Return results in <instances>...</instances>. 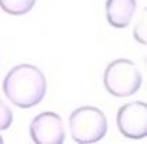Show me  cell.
<instances>
[{"mask_svg": "<svg viewBox=\"0 0 147 144\" xmlns=\"http://www.w3.org/2000/svg\"><path fill=\"white\" fill-rule=\"evenodd\" d=\"M47 80L43 72L31 64L11 68L3 79V93L18 108H32L46 96Z\"/></svg>", "mask_w": 147, "mask_h": 144, "instance_id": "obj_1", "label": "cell"}, {"mask_svg": "<svg viewBox=\"0 0 147 144\" xmlns=\"http://www.w3.org/2000/svg\"><path fill=\"white\" fill-rule=\"evenodd\" d=\"M69 132L74 141L82 144L97 143L106 136L108 123L104 112L97 107H79L69 115Z\"/></svg>", "mask_w": 147, "mask_h": 144, "instance_id": "obj_2", "label": "cell"}, {"mask_svg": "<svg viewBox=\"0 0 147 144\" xmlns=\"http://www.w3.org/2000/svg\"><path fill=\"white\" fill-rule=\"evenodd\" d=\"M142 73L131 60L118 58L107 65L103 75L106 90L114 97H129L142 86Z\"/></svg>", "mask_w": 147, "mask_h": 144, "instance_id": "obj_3", "label": "cell"}, {"mask_svg": "<svg viewBox=\"0 0 147 144\" xmlns=\"http://www.w3.org/2000/svg\"><path fill=\"white\" fill-rule=\"evenodd\" d=\"M117 126L125 137L144 139L147 135V104L132 101L122 105L117 112Z\"/></svg>", "mask_w": 147, "mask_h": 144, "instance_id": "obj_4", "label": "cell"}, {"mask_svg": "<svg viewBox=\"0 0 147 144\" xmlns=\"http://www.w3.org/2000/svg\"><path fill=\"white\" fill-rule=\"evenodd\" d=\"M29 135L36 144L64 143L65 129L61 116L51 111L38 114L29 125Z\"/></svg>", "mask_w": 147, "mask_h": 144, "instance_id": "obj_5", "label": "cell"}, {"mask_svg": "<svg viewBox=\"0 0 147 144\" xmlns=\"http://www.w3.org/2000/svg\"><path fill=\"white\" fill-rule=\"evenodd\" d=\"M136 7V0H107L106 17L108 24L118 29L126 28L135 15Z\"/></svg>", "mask_w": 147, "mask_h": 144, "instance_id": "obj_6", "label": "cell"}, {"mask_svg": "<svg viewBox=\"0 0 147 144\" xmlns=\"http://www.w3.org/2000/svg\"><path fill=\"white\" fill-rule=\"evenodd\" d=\"M36 0H0V8L10 15H24L33 8Z\"/></svg>", "mask_w": 147, "mask_h": 144, "instance_id": "obj_7", "label": "cell"}, {"mask_svg": "<svg viewBox=\"0 0 147 144\" xmlns=\"http://www.w3.org/2000/svg\"><path fill=\"white\" fill-rule=\"evenodd\" d=\"M146 10H143V14L140 17V20L136 21L135 29H133V36L140 44H146Z\"/></svg>", "mask_w": 147, "mask_h": 144, "instance_id": "obj_8", "label": "cell"}, {"mask_svg": "<svg viewBox=\"0 0 147 144\" xmlns=\"http://www.w3.org/2000/svg\"><path fill=\"white\" fill-rule=\"evenodd\" d=\"M13 123V111L3 100H0V130H6Z\"/></svg>", "mask_w": 147, "mask_h": 144, "instance_id": "obj_9", "label": "cell"}, {"mask_svg": "<svg viewBox=\"0 0 147 144\" xmlns=\"http://www.w3.org/2000/svg\"><path fill=\"white\" fill-rule=\"evenodd\" d=\"M1 143H3V137L0 136V144H1Z\"/></svg>", "mask_w": 147, "mask_h": 144, "instance_id": "obj_10", "label": "cell"}]
</instances>
